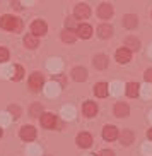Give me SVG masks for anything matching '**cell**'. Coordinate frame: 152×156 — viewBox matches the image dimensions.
<instances>
[{"label":"cell","mask_w":152,"mask_h":156,"mask_svg":"<svg viewBox=\"0 0 152 156\" xmlns=\"http://www.w3.org/2000/svg\"><path fill=\"white\" fill-rule=\"evenodd\" d=\"M0 26L5 31H21L22 29V21L14 17V16H4L0 19Z\"/></svg>","instance_id":"6da1fadb"},{"label":"cell","mask_w":152,"mask_h":156,"mask_svg":"<svg viewBox=\"0 0 152 156\" xmlns=\"http://www.w3.org/2000/svg\"><path fill=\"white\" fill-rule=\"evenodd\" d=\"M43 84H45V77H43V74H39V72L31 74V77H29V87H31L32 91H41Z\"/></svg>","instance_id":"7a4b0ae2"},{"label":"cell","mask_w":152,"mask_h":156,"mask_svg":"<svg viewBox=\"0 0 152 156\" xmlns=\"http://www.w3.org/2000/svg\"><path fill=\"white\" fill-rule=\"evenodd\" d=\"M46 29H48V26H46V23L41 21V19H36L31 24V34H34V36H43V34H46Z\"/></svg>","instance_id":"3957f363"},{"label":"cell","mask_w":152,"mask_h":156,"mask_svg":"<svg viewBox=\"0 0 152 156\" xmlns=\"http://www.w3.org/2000/svg\"><path fill=\"white\" fill-rule=\"evenodd\" d=\"M21 139H24V141H34L36 139V129L32 127V125H24V127H21Z\"/></svg>","instance_id":"277c9868"},{"label":"cell","mask_w":152,"mask_h":156,"mask_svg":"<svg viewBox=\"0 0 152 156\" xmlns=\"http://www.w3.org/2000/svg\"><path fill=\"white\" fill-rule=\"evenodd\" d=\"M103 137L106 139V141H115V139L120 137V132H118V129L115 125H106V127L103 129Z\"/></svg>","instance_id":"5b68a950"},{"label":"cell","mask_w":152,"mask_h":156,"mask_svg":"<svg viewBox=\"0 0 152 156\" xmlns=\"http://www.w3.org/2000/svg\"><path fill=\"white\" fill-rule=\"evenodd\" d=\"M74 12H75V17L77 19H87L91 16V9H89L87 4H77Z\"/></svg>","instance_id":"8992f818"},{"label":"cell","mask_w":152,"mask_h":156,"mask_svg":"<svg viewBox=\"0 0 152 156\" xmlns=\"http://www.w3.org/2000/svg\"><path fill=\"white\" fill-rule=\"evenodd\" d=\"M41 125L45 129H53L56 125V117L53 113H43L41 115Z\"/></svg>","instance_id":"52a82bcc"},{"label":"cell","mask_w":152,"mask_h":156,"mask_svg":"<svg viewBox=\"0 0 152 156\" xmlns=\"http://www.w3.org/2000/svg\"><path fill=\"white\" fill-rule=\"evenodd\" d=\"M75 31H77V36L84 38V40L91 38V34H92V28L89 26V24H79Z\"/></svg>","instance_id":"ba28073f"},{"label":"cell","mask_w":152,"mask_h":156,"mask_svg":"<svg viewBox=\"0 0 152 156\" xmlns=\"http://www.w3.org/2000/svg\"><path fill=\"white\" fill-rule=\"evenodd\" d=\"M82 112L86 117H94V115L97 113V105L94 103V101H86L82 106Z\"/></svg>","instance_id":"9c48e42d"},{"label":"cell","mask_w":152,"mask_h":156,"mask_svg":"<svg viewBox=\"0 0 152 156\" xmlns=\"http://www.w3.org/2000/svg\"><path fill=\"white\" fill-rule=\"evenodd\" d=\"M128 113H130V108H128L127 103L118 101V103L115 105V115H116V117H121V119H123V117H127Z\"/></svg>","instance_id":"30bf717a"},{"label":"cell","mask_w":152,"mask_h":156,"mask_svg":"<svg viewBox=\"0 0 152 156\" xmlns=\"http://www.w3.org/2000/svg\"><path fill=\"white\" fill-rule=\"evenodd\" d=\"M94 93H96L97 98H106L108 93H110V86L106 83H97L94 86Z\"/></svg>","instance_id":"8fae6325"},{"label":"cell","mask_w":152,"mask_h":156,"mask_svg":"<svg viewBox=\"0 0 152 156\" xmlns=\"http://www.w3.org/2000/svg\"><path fill=\"white\" fill-rule=\"evenodd\" d=\"M111 14H113V7L110 4H101L99 9H97V16L101 19H110Z\"/></svg>","instance_id":"7c38bea8"},{"label":"cell","mask_w":152,"mask_h":156,"mask_svg":"<svg viewBox=\"0 0 152 156\" xmlns=\"http://www.w3.org/2000/svg\"><path fill=\"white\" fill-rule=\"evenodd\" d=\"M77 144L80 147H89L92 144V136L87 132H82V134H79L77 136Z\"/></svg>","instance_id":"4fadbf2b"},{"label":"cell","mask_w":152,"mask_h":156,"mask_svg":"<svg viewBox=\"0 0 152 156\" xmlns=\"http://www.w3.org/2000/svg\"><path fill=\"white\" fill-rule=\"evenodd\" d=\"M132 57V51L127 50V48H120V50H116V60H118V64H127Z\"/></svg>","instance_id":"5bb4252c"},{"label":"cell","mask_w":152,"mask_h":156,"mask_svg":"<svg viewBox=\"0 0 152 156\" xmlns=\"http://www.w3.org/2000/svg\"><path fill=\"white\" fill-rule=\"evenodd\" d=\"M120 142L123 144V146H128L130 142H133V132L128 130V129L121 130V132H120Z\"/></svg>","instance_id":"9a60e30c"},{"label":"cell","mask_w":152,"mask_h":156,"mask_svg":"<svg viewBox=\"0 0 152 156\" xmlns=\"http://www.w3.org/2000/svg\"><path fill=\"white\" fill-rule=\"evenodd\" d=\"M137 24H138L137 16H133V14H127V16L123 17V26H125V28L133 29V28H137Z\"/></svg>","instance_id":"2e32d148"},{"label":"cell","mask_w":152,"mask_h":156,"mask_svg":"<svg viewBox=\"0 0 152 156\" xmlns=\"http://www.w3.org/2000/svg\"><path fill=\"white\" fill-rule=\"evenodd\" d=\"M94 67H96V69H99V70L106 69V67H108V57L103 55V53L96 55V57H94Z\"/></svg>","instance_id":"e0dca14e"},{"label":"cell","mask_w":152,"mask_h":156,"mask_svg":"<svg viewBox=\"0 0 152 156\" xmlns=\"http://www.w3.org/2000/svg\"><path fill=\"white\" fill-rule=\"evenodd\" d=\"M72 76H74L75 81L82 83V81H86V79H87V70L84 69V67H75V69L72 70Z\"/></svg>","instance_id":"ac0fdd59"},{"label":"cell","mask_w":152,"mask_h":156,"mask_svg":"<svg viewBox=\"0 0 152 156\" xmlns=\"http://www.w3.org/2000/svg\"><path fill=\"white\" fill-rule=\"evenodd\" d=\"M125 46H127V50H133L137 51L138 48H140V41H138V38H133V36H128L127 40H125Z\"/></svg>","instance_id":"d6986e66"},{"label":"cell","mask_w":152,"mask_h":156,"mask_svg":"<svg viewBox=\"0 0 152 156\" xmlns=\"http://www.w3.org/2000/svg\"><path fill=\"white\" fill-rule=\"evenodd\" d=\"M62 40H63L65 43H74L75 40H77V31H75V29H65V31L62 33Z\"/></svg>","instance_id":"ffe728a7"},{"label":"cell","mask_w":152,"mask_h":156,"mask_svg":"<svg viewBox=\"0 0 152 156\" xmlns=\"http://www.w3.org/2000/svg\"><path fill=\"white\" fill-rule=\"evenodd\" d=\"M138 91H140V86H138L137 83H128L127 84V89H125V93H127V96L128 98L138 96Z\"/></svg>","instance_id":"44dd1931"},{"label":"cell","mask_w":152,"mask_h":156,"mask_svg":"<svg viewBox=\"0 0 152 156\" xmlns=\"http://www.w3.org/2000/svg\"><path fill=\"white\" fill-rule=\"evenodd\" d=\"M24 45L28 46V48H36V46L39 45V40H38V36H34V34H26V36H24Z\"/></svg>","instance_id":"7402d4cb"},{"label":"cell","mask_w":152,"mask_h":156,"mask_svg":"<svg viewBox=\"0 0 152 156\" xmlns=\"http://www.w3.org/2000/svg\"><path fill=\"white\" fill-rule=\"evenodd\" d=\"M97 33H99L101 38H110L111 34H113V28H111L110 24H101V26L97 28Z\"/></svg>","instance_id":"603a6c76"},{"label":"cell","mask_w":152,"mask_h":156,"mask_svg":"<svg viewBox=\"0 0 152 156\" xmlns=\"http://www.w3.org/2000/svg\"><path fill=\"white\" fill-rule=\"evenodd\" d=\"M29 115H31V117L43 115V106L39 105V103H34V105H31V108H29Z\"/></svg>","instance_id":"cb8c5ba5"},{"label":"cell","mask_w":152,"mask_h":156,"mask_svg":"<svg viewBox=\"0 0 152 156\" xmlns=\"http://www.w3.org/2000/svg\"><path fill=\"white\" fill-rule=\"evenodd\" d=\"M9 60V50L5 46H0V64H4Z\"/></svg>","instance_id":"d4e9b609"},{"label":"cell","mask_w":152,"mask_h":156,"mask_svg":"<svg viewBox=\"0 0 152 156\" xmlns=\"http://www.w3.org/2000/svg\"><path fill=\"white\" fill-rule=\"evenodd\" d=\"M9 113L14 117V119H19L21 117V108L19 106H15V105H10L9 106Z\"/></svg>","instance_id":"484cf974"},{"label":"cell","mask_w":152,"mask_h":156,"mask_svg":"<svg viewBox=\"0 0 152 156\" xmlns=\"http://www.w3.org/2000/svg\"><path fill=\"white\" fill-rule=\"evenodd\" d=\"M14 70H15V74H14V79H15V81L22 79V74H24V69H22V67H21V65H15Z\"/></svg>","instance_id":"4316f807"},{"label":"cell","mask_w":152,"mask_h":156,"mask_svg":"<svg viewBox=\"0 0 152 156\" xmlns=\"http://www.w3.org/2000/svg\"><path fill=\"white\" fill-rule=\"evenodd\" d=\"M144 77H145V81H147V83H152V69H147V70H145Z\"/></svg>","instance_id":"83f0119b"},{"label":"cell","mask_w":152,"mask_h":156,"mask_svg":"<svg viewBox=\"0 0 152 156\" xmlns=\"http://www.w3.org/2000/svg\"><path fill=\"white\" fill-rule=\"evenodd\" d=\"M67 26H69V29L75 28V26H77V23H75V19H74V17H69V19H67Z\"/></svg>","instance_id":"f1b7e54d"},{"label":"cell","mask_w":152,"mask_h":156,"mask_svg":"<svg viewBox=\"0 0 152 156\" xmlns=\"http://www.w3.org/2000/svg\"><path fill=\"white\" fill-rule=\"evenodd\" d=\"M55 79H56V81H58V83L62 84V86H65V84H67V79H65V77H62V76H55Z\"/></svg>","instance_id":"f546056e"},{"label":"cell","mask_w":152,"mask_h":156,"mask_svg":"<svg viewBox=\"0 0 152 156\" xmlns=\"http://www.w3.org/2000/svg\"><path fill=\"white\" fill-rule=\"evenodd\" d=\"M99 156H115V153L110 151V149H104V151H101V154Z\"/></svg>","instance_id":"4dcf8cb0"},{"label":"cell","mask_w":152,"mask_h":156,"mask_svg":"<svg viewBox=\"0 0 152 156\" xmlns=\"http://www.w3.org/2000/svg\"><path fill=\"white\" fill-rule=\"evenodd\" d=\"M147 136H149V139H150V141H152V129H150V130H149V132H147Z\"/></svg>","instance_id":"1f68e13d"},{"label":"cell","mask_w":152,"mask_h":156,"mask_svg":"<svg viewBox=\"0 0 152 156\" xmlns=\"http://www.w3.org/2000/svg\"><path fill=\"white\" fill-rule=\"evenodd\" d=\"M0 137H2V129H0Z\"/></svg>","instance_id":"d6a6232c"},{"label":"cell","mask_w":152,"mask_h":156,"mask_svg":"<svg viewBox=\"0 0 152 156\" xmlns=\"http://www.w3.org/2000/svg\"><path fill=\"white\" fill-rule=\"evenodd\" d=\"M91 156H92V154H91Z\"/></svg>","instance_id":"836d02e7"}]
</instances>
